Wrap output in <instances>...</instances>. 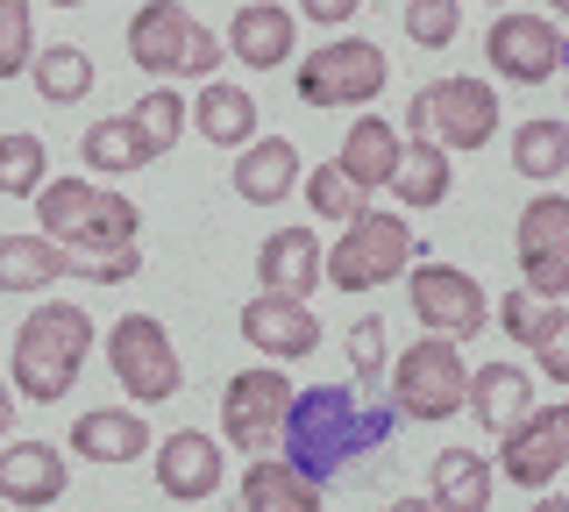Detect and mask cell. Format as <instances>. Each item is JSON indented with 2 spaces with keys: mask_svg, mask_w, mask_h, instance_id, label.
I'll return each mask as SVG.
<instances>
[{
  "mask_svg": "<svg viewBox=\"0 0 569 512\" xmlns=\"http://www.w3.org/2000/svg\"><path fill=\"white\" fill-rule=\"evenodd\" d=\"M14 428V384H0V434Z\"/></svg>",
  "mask_w": 569,
  "mask_h": 512,
  "instance_id": "7bdbcfd3",
  "label": "cell"
},
{
  "mask_svg": "<svg viewBox=\"0 0 569 512\" xmlns=\"http://www.w3.org/2000/svg\"><path fill=\"white\" fill-rule=\"evenodd\" d=\"M533 512H569V499H556V491H541V499H533Z\"/></svg>",
  "mask_w": 569,
  "mask_h": 512,
  "instance_id": "ee69618b",
  "label": "cell"
},
{
  "mask_svg": "<svg viewBox=\"0 0 569 512\" xmlns=\"http://www.w3.org/2000/svg\"><path fill=\"white\" fill-rule=\"evenodd\" d=\"M512 171H520L527 185H556L569 171V121H548V114L520 121V129H512Z\"/></svg>",
  "mask_w": 569,
  "mask_h": 512,
  "instance_id": "484cf974",
  "label": "cell"
},
{
  "mask_svg": "<svg viewBox=\"0 0 569 512\" xmlns=\"http://www.w3.org/2000/svg\"><path fill=\"white\" fill-rule=\"evenodd\" d=\"M356 8H363V0H299V14H307V22H320V29H349Z\"/></svg>",
  "mask_w": 569,
  "mask_h": 512,
  "instance_id": "b9f144b4",
  "label": "cell"
},
{
  "mask_svg": "<svg viewBox=\"0 0 569 512\" xmlns=\"http://www.w3.org/2000/svg\"><path fill=\"white\" fill-rule=\"evenodd\" d=\"M50 8H86V0H50Z\"/></svg>",
  "mask_w": 569,
  "mask_h": 512,
  "instance_id": "7dc6e473",
  "label": "cell"
},
{
  "mask_svg": "<svg viewBox=\"0 0 569 512\" xmlns=\"http://www.w3.org/2000/svg\"><path fill=\"white\" fill-rule=\"evenodd\" d=\"M470 413L485 420L491 434H512L533 413V370H512V363L470 370Z\"/></svg>",
  "mask_w": 569,
  "mask_h": 512,
  "instance_id": "7402d4cb",
  "label": "cell"
},
{
  "mask_svg": "<svg viewBox=\"0 0 569 512\" xmlns=\"http://www.w3.org/2000/svg\"><path fill=\"white\" fill-rule=\"evenodd\" d=\"M64 491H71V463L50 441H8V449H0V499L8 505L43 512V505H58Z\"/></svg>",
  "mask_w": 569,
  "mask_h": 512,
  "instance_id": "2e32d148",
  "label": "cell"
},
{
  "mask_svg": "<svg viewBox=\"0 0 569 512\" xmlns=\"http://www.w3.org/2000/svg\"><path fill=\"white\" fill-rule=\"evenodd\" d=\"M307 207H313L320 221L349 228V221H356V214H363V207H370V192L356 185L342 164H313V171H307Z\"/></svg>",
  "mask_w": 569,
  "mask_h": 512,
  "instance_id": "d6a6232c",
  "label": "cell"
},
{
  "mask_svg": "<svg viewBox=\"0 0 569 512\" xmlns=\"http://www.w3.org/2000/svg\"><path fill=\"white\" fill-rule=\"evenodd\" d=\"M512 250H520V257L569 250V200H556V192L527 200V207H520V221H512Z\"/></svg>",
  "mask_w": 569,
  "mask_h": 512,
  "instance_id": "1f68e13d",
  "label": "cell"
},
{
  "mask_svg": "<svg viewBox=\"0 0 569 512\" xmlns=\"http://www.w3.org/2000/svg\"><path fill=\"white\" fill-rule=\"evenodd\" d=\"M284 413H292V378L284 370H236L221 392V428L228 449L242 455H271L284 434Z\"/></svg>",
  "mask_w": 569,
  "mask_h": 512,
  "instance_id": "7c38bea8",
  "label": "cell"
},
{
  "mask_svg": "<svg viewBox=\"0 0 569 512\" xmlns=\"http://www.w3.org/2000/svg\"><path fill=\"white\" fill-rule=\"evenodd\" d=\"M462 29V0H406V37L420 50H449Z\"/></svg>",
  "mask_w": 569,
  "mask_h": 512,
  "instance_id": "8d00e7d4",
  "label": "cell"
},
{
  "mask_svg": "<svg viewBox=\"0 0 569 512\" xmlns=\"http://www.w3.org/2000/svg\"><path fill=\"white\" fill-rule=\"evenodd\" d=\"M391 512H435V499H399Z\"/></svg>",
  "mask_w": 569,
  "mask_h": 512,
  "instance_id": "bcb514c9",
  "label": "cell"
},
{
  "mask_svg": "<svg viewBox=\"0 0 569 512\" xmlns=\"http://www.w3.org/2000/svg\"><path fill=\"white\" fill-rule=\"evenodd\" d=\"M391 370V405L406 420H449L456 405H470V363H462V342L449 334H420V342L399 349Z\"/></svg>",
  "mask_w": 569,
  "mask_h": 512,
  "instance_id": "52a82bcc",
  "label": "cell"
},
{
  "mask_svg": "<svg viewBox=\"0 0 569 512\" xmlns=\"http://www.w3.org/2000/svg\"><path fill=\"white\" fill-rule=\"evenodd\" d=\"M292 43H299V22L278 0H242V14L228 22V50H236V64H249V72H278L292 58Z\"/></svg>",
  "mask_w": 569,
  "mask_h": 512,
  "instance_id": "d6986e66",
  "label": "cell"
},
{
  "mask_svg": "<svg viewBox=\"0 0 569 512\" xmlns=\"http://www.w3.org/2000/svg\"><path fill=\"white\" fill-rule=\"evenodd\" d=\"M413 257H420V242H413V228H406V214L363 207V214L342 228V242L328 250V285L335 292H378L399 271H413Z\"/></svg>",
  "mask_w": 569,
  "mask_h": 512,
  "instance_id": "8992f818",
  "label": "cell"
},
{
  "mask_svg": "<svg viewBox=\"0 0 569 512\" xmlns=\"http://www.w3.org/2000/svg\"><path fill=\"white\" fill-rule=\"evenodd\" d=\"M50 179V150H43V135H29V129H14V135H0V200H36Z\"/></svg>",
  "mask_w": 569,
  "mask_h": 512,
  "instance_id": "4dcf8cb0",
  "label": "cell"
},
{
  "mask_svg": "<svg viewBox=\"0 0 569 512\" xmlns=\"http://www.w3.org/2000/svg\"><path fill=\"white\" fill-rule=\"evenodd\" d=\"M548 8H556V14H569V0H548Z\"/></svg>",
  "mask_w": 569,
  "mask_h": 512,
  "instance_id": "c3c4849f",
  "label": "cell"
},
{
  "mask_svg": "<svg viewBox=\"0 0 569 512\" xmlns=\"http://www.w3.org/2000/svg\"><path fill=\"white\" fill-rule=\"evenodd\" d=\"M406 307H413V321L427 334H449V342H470V334L491 328L485 285H477L470 271H456V263H413V278H406Z\"/></svg>",
  "mask_w": 569,
  "mask_h": 512,
  "instance_id": "8fae6325",
  "label": "cell"
},
{
  "mask_svg": "<svg viewBox=\"0 0 569 512\" xmlns=\"http://www.w3.org/2000/svg\"><path fill=\"white\" fill-rule=\"evenodd\" d=\"M399 157H406L399 129H391V121H378V114H363V121L342 135V157H335V164H342L363 192H391V179H399Z\"/></svg>",
  "mask_w": 569,
  "mask_h": 512,
  "instance_id": "44dd1931",
  "label": "cell"
},
{
  "mask_svg": "<svg viewBox=\"0 0 569 512\" xmlns=\"http://www.w3.org/2000/svg\"><path fill=\"white\" fill-rule=\"evenodd\" d=\"M349 363L363 370V378H378V370H385V321H378V313H363V321L349 328Z\"/></svg>",
  "mask_w": 569,
  "mask_h": 512,
  "instance_id": "60d3db41",
  "label": "cell"
},
{
  "mask_svg": "<svg viewBox=\"0 0 569 512\" xmlns=\"http://www.w3.org/2000/svg\"><path fill=\"white\" fill-rule=\"evenodd\" d=\"M498 135V93L485 79H435L406 100V143H441V150H485Z\"/></svg>",
  "mask_w": 569,
  "mask_h": 512,
  "instance_id": "5b68a950",
  "label": "cell"
},
{
  "mask_svg": "<svg viewBox=\"0 0 569 512\" xmlns=\"http://www.w3.org/2000/svg\"><path fill=\"white\" fill-rule=\"evenodd\" d=\"M491 321L506 328L512 342H527V349H533V342L548 334V321H556V307H548V299H533V292L520 285V292H506V299H498V313H491Z\"/></svg>",
  "mask_w": 569,
  "mask_h": 512,
  "instance_id": "74e56055",
  "label": "cell"
},
{
  "mask_svg": "<svg viewBox=\"0 0 569 512\" xmlns=\"http://www.w3.org/2000/svg\"><path fill=\"white\" fill-rule=\"evenodd\" d=\"M427 484H435L427 491L435 512H491V463L477 449H441Z\"/></svg>",
  "mask_w": 569,
  "mask_h": 512,
  "instance_id": "d4e9b609",
  "label": "cell"
},
{
  "mask_svg": "<svg viewBox=\"0 0 569 512\" xmlns=\"http://www.w3.org/2000/svg\"><path fill=\"white\" fill-rule=\"evenodd\" d=\"M299 179H307V171H299V150L284 143V135H257V143H242V157H236V200H249V207H278Z\"/></svg>",
  "mask_w": 569,
  "mask_h": 512,
  "instance_id": "ffe728a7",
  "label": "cell"
},
{
  "mask_svg": "<svg viewBox=\"0 0 569 512\" xmlns=\"http://www.w3.org/2000/svg\"><path fill=\"white\" fill-rule=\"evenodd\" d=\"M36 58V14L29 0H0V79H22Z\"/></svg>",
  "mask_w": 569,
  "mask_h": 512,
  "instance_id": "d590c367",
  "label": "cell"
},
{
  "mask_svg": "<svg viewBox=\"0 0 569 512\" xmlns=\"http://www.w3.org/2000/svg\"><path fill=\"white\" fill-rule=\"evenodd\" d=\"M157 491L178 505H200L221 491V441L200 428H178L171 441H157Z\"/></svg>",
  "mask_w": 569,
  "mask_h": 512,
  "instance_id": "9a60e30c",
  "label": "cell"
},
{
  "mask_svg": "<svg viewBox=\"0 0 569 512\" xmlns=\"http://www.w3.org/2000/svg\"><path fill=\"white\" fill-rule=\"evenodd\" d=\"M498 470L527 491L556 484L569 470V405H533L512 434H498Z\"/></svg>",
  "mask_w": 569,
  "mask_h": 512,
  "instance_id": "4fadbf2b",
  "label": "cell"
},
{
  "mask_svg": "<svg viewBox=\"0 0 569 512\" xmlns=\"http://www.w3.org/2000/svg\"><path fill=\"white\" fill-rule=\"evenodd\" d=\"M242 499H271V505H299V512H320V484L299 476L284 455H249L242 470Z\"/></svg>",
  "mask_w": 569,
  "mask_h": 512,
  "instance_id": "f1b7e54d",
  "label": "cell"
},
{
  "mask_svg": "<svg viewBox=\"0 0 569 512\" xmlns=\"http://www.w3.org/2000/svg\"><path fill=\"white\" fill-rule=\"evenodd\" d=\"M186 121H192V108L178 100V86H150V93L136 100V129L150 135L157 150H171L178 135H186Z\"/></svg>",
  "mask_w": 569,
  "mask_h": 512,
  "instance_id": "836d02e7",
  "label": "cell"
},
{
  "mask_svg": "<svg viewBox=\"0 0 569 512\" xmlns=\"http://www.w3.org/2000/svg\"><path fill=\"white\" fill-rule=\"evenodd\" d=\"M385 86H391V72L370 37H335L313 58H299V100L307 108H370Z\"/></svg>",
  "mask_w": 569,
  "mask_h": 512,
  "instance_id": "9c48e42d",
  "label": "cell"
},
{
  "mask_svg": "<svg viewBox=\"0 0 569 512\" xmlns=\"http://www.w3.org/2000/svg\"><path fill=\"white\" fill-rule=\"evenodd\" d=\"M64 278V250L50 235H0V292H50Z\"/></svg>",
  "mask_w": 569,
  "mask_h": 512,
  "instance_id": "4316f807",
  "label": "cell"
},
{
  "mask_svg": "<svg viewBox=\"0 0 569 512\" xmlns=\"http://www.w3.org/2000/svg\"><path fill=\"white\" fill-rule=\"evenodd\" d=\"M520 285H527L533 299H548V307H562V299H569V250L520 257Z\"/></svg>",
  "mask_w": 569,
  "mask_h": 512,
  "instance_id": "f35d334b",
  "label": "cell"
},
{
  "mask_svg": "<svg viewBox=\"0 0 569 512\" xmlns=\"http://www.w3.org/2000/svg\"><path fill=\"white\" fill-rule=\"evenodd\" d=\"M29 86L50 100V108H79L86 93H93V58H86L79 43H50L29 58Z\"/></svg>",
  "mask_w": 569,
  "mask_h": 512,
  "instance_id": "83f0119b",
  "label": "cell"
},
{
  "mask_svg": "<svg viewBox=\"0 0 569 512\" xmlns=\"http://www.w3.org/2000/svg\"><path fill=\"white\" fill-rule=\"evenodd\" d=\"M391 192H399V207H441L449 200V150L441 143H406Z\"/></svg>",
  "mask_w": 569,
  "mask_h": 512,
  "instance_id": "f546056e",
  "label": "cell"
},
{
  "mask_svg": "<svg viewBox=\"0 0 569 512\" xmlns=\"http://www.w3.org/2000/svg\"><path fill=\"white\" fill-rule=\"evenodd\" d=\"M58 250H64V242H58ZM136 271H142L136 242H129V250H93V242H86V250H64V278H86V285H129Z\"/></svg>",
  "mask_w": 569,
  "mask_h": 512,
  "instance_id": "e575fe53",
  "label": "cell"
},
{
  "mask_svg": "<svg viewBox=\"0 0 569 512\" xmlns=\"http://www.w3.org/2000/svg\"><path fill=\"white\" fill-rule=\"evenodd\" d=\"M533 370H541V378H556V384H569V313H556L548 334L533 342Z\"/></svg>",
  "mask_w": 569,
  "mask_h": 512,
  "instance_id": "ab89813d",
  "label": "cell"
},
{
  "mask_svg": "<svg viewBox=\"0 0 569 512\" xmlns=\"http://www.w3.org/2000/svg\"><path fill=\"white\" fill-rule=\"evenodd\" d=\"M491 8H506V0H491Z\"/></svg>",
  "mask_w": 569,
  "mask_h": 512,
  "instance_id": "681fc988",
  "label": "cell"
},
{
  "mask_svg": "<svg viewBox=\"0 0 569 512\" xmlns=\"http://www.w3.org/2000/svg\"><path fill=\"white\" fill-rule=\"evenodd\" d=\"M242 342L257 349V357H271V363H299V357L320 349V313L307 299H292V292H257L242 307Z\"/></svg>",
  "mask_w": 569,
  "mask_h": 512,
  "instance_id": "5bb4252c",
  "label": "cell"
},
{
  "mask_svg": "<svg viewBox=\"0 0 569 512\" xmlns=\"http://www.w3.org/2000/svg\"><path fill=\"white\" fill-rule=\"evenodd\" d=\"M107 363H114L121 392H129L136 405H164L186 392V370H178V349L157 313H121L114 334H107Z\"/></svg>",
  "mask_w": 569,
  "mask_h": 512,
  "instance_id": "ba28073f",
  "label": "cell"
},
{
  "mask_svg": "<svg viewBox=\"0 0 569 512\" xmlns=\"http://www.w3.org/2000/svg\"><path fill=\"white\" fill-rule=\"evenodd\" d=\"M79 150H86V164H93L100 179H129V171H150L157 157H164L150 135L136 129V114H100L93 129H86Z\"/></svg>",
  "mask_w": 569,
  "mask_h": 512,
  "instance_id": "603a6c76",
  "label": "cell"
},
{
  "mask_svg": "<svg viewBox=\"0 0 569 512\" xmlns=\"http://www.w3.org/2000/svg\"><path fill=\"white\" fill-rule=\"evenodd\" d=\"M399 405H363L356 384H313V392H292V413H284V463L313 484L342 476L349 463H363L370 449H385Z\"/></svg>",
  "mask_w": 569,
  "mask_h": 512,
  "instance_id": "6da1fadb",
  "label": "cell"
},
{
  "mask_svg": "<svg viewBox=\"0 0 569 512\" xmlns=\"http://www.w3.org/2000/svg\"><path fill=\"white\" fill-rule=\"evenodd\" d=\"M129 58L142 79L178 86V79H213L221 72V37L186 8V0H142L129 14Z\"/></svg>",
  "mask_w": 569,
  "mask_h": 512,
  "instance_id": "3957f363",
  "label": "cell"
},
{
  "mask_svg": "<svg viewBox=\"0 0 569 512\" xmlns=\"http://www.w3.org/2000/svg\"><path fill=\"white\" fill-rule=\"evenodd\" d=\"M242 512H299V505H271V499H242Z\"/></svg>",
  "mask_w": 569,
  "mask_h": 512,
  "instance_id": "f6af8a7d",
  "label": "cell"
},
{
  "mask_svg": "<svg viewBox=\"0 0 569 512\" xmlns=\"http://www.w3.org/2000/svg\"><path fill=\"white\" fill-rule=\"evenodd\" d=\"M485 58L506 86H548L569 64V29H556V14H520L506 8L485 29Z\"/></svg>",
  "mask_w": 569,
  "mask_h": 512,
  "instance_id": "30bf717a",
  "label": "cell"
},
{
  "mask_svg": "<svg viewBox=\"0 0 569 512\" xmlns=\"http://www.w3.org/2000/svg\"><path fill=\"white\" fill-rule=\"evenodd\" d=\"M36 221H43L50 242H64V250H129L136 242V200H121V192H107L93 179H43V192H36Z\"/></svg>",
  "mask_w": 569,
  "mask_h": 512,
  "instance_id": "277c9868",
  "label": "cell"
},
{
  "mask_svg": "<svg viewBox=\"0 0 569 512\" xmlns=\"http://www.w3.org/2000/svg\"><path fill=\"white\" fill-rule=\"evenodd\" d=\"M257 278H263V292L313 299V285H328V250L313 242V228H278L257 250Z\"/></svg>",
  "mask_w": 569,
  "mask_h": 512,
  "instance_id": "e0dca14e",
  "label": "cell"
},
{
  "mask_svg": "<svg viewBox=\"0 0 569 512\" xmlns=\"http://www.w3.org/2000/svg\"><path fill=\"white\" fill-rule=\"evenodd\" d=\"M192 129L207 135V143H257V93L249 86H228V79H207L200 100H192Z\"/></svg>",
  "mask_w": 569,
  "mask_h": 512,
  "instance_id": "cb8c5ba5",
  "label": "cell"
},
{
  "mask_svg": "<svg viewBox=\"0 0 569 512\" xmlns=\"http://www.w3.org/2000/svg\"><path fill=\"white\" fill-rule=\"evenodd\" d=\"M150 420L129 413V405H93V413L71 420V455H86V463H136V455H150Z\"/></svg>",
  "mask_w": 569,
  "mask_h": 512,
  "instance_id": "ac0fdd59",
  "label": "cell"
},
{
  "mask_svg": "<svg viewBox=\"0 0 569 512\" xmlns=\"http://www.w3.org/2000/svg\"><path fill=\"white\" fill-rule=\"evenodd\" d=\"M86 357H93V313L71 307V299H43L22 328H14V399L58 405L79 384Z\"/></svg>",
  "mask_w": 569,
  "mask_h": 512,
  "instance_id": "7a4b0ae2",
  "label": "cell"
}]
</instances>
